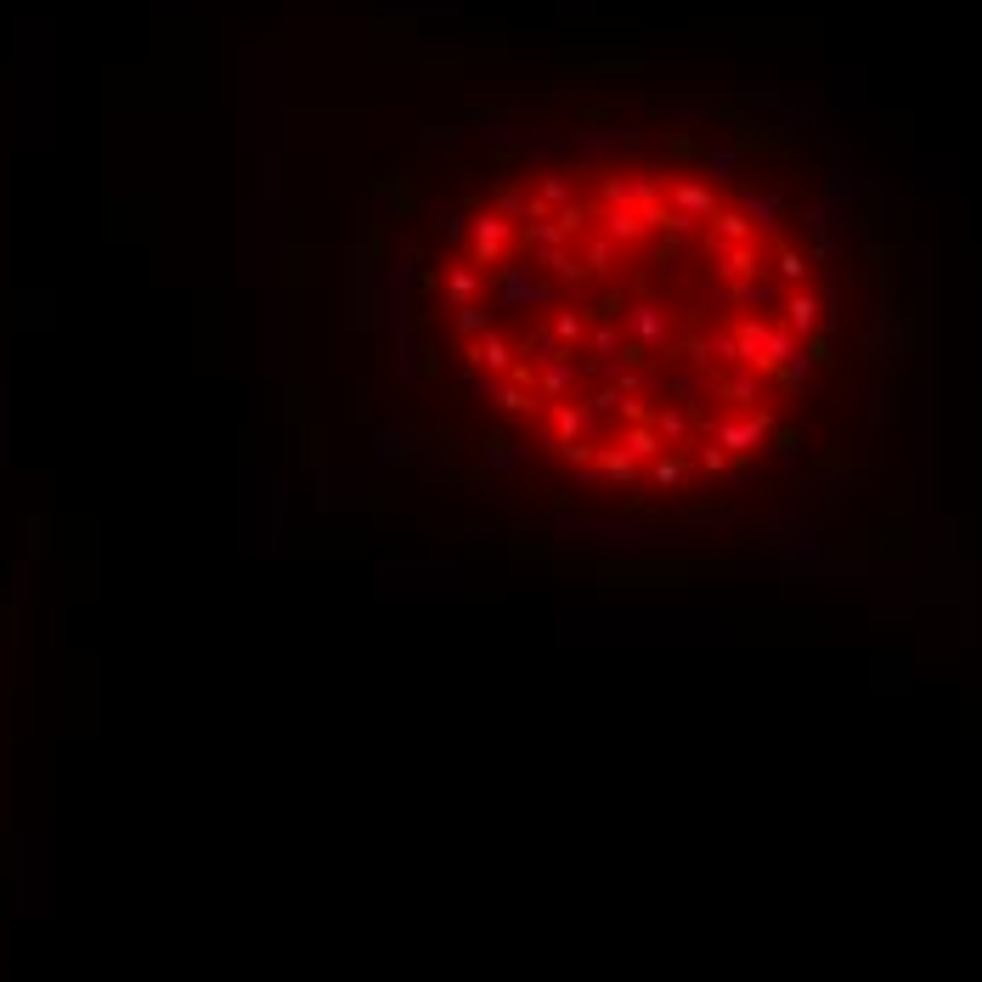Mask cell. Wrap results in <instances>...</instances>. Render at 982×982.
Masks as SVG:
<instances>
[{"label": "cell", "mask_w": 982, "mask_h": 982, "mask_svg": "<svg viewBox=\"0 0 982 982\" xmlns=\"http://www.w3.org/2000/svg\"><path fill=\"white\" fill-rule=\"evenodd\" d=\"M768 435H774V412H745V418H717V424H706V441H717L729 458H745V452L768 446Z\"/></svg>", "instance_id": "obj_2"}, {"label": "cell", "mask_w": 982, "mask_h": 982, "mask_svg": "<svg viewBox=\"0 0 982 982\" xmlns=\"http://www.w3.org/2000/svg\"><path fill=\"white\" fill-rule=\"evenodd\" d=\"M712 390L723 401H762V396H768V373H757V367H740V373H712Z\"/></svg>", "instance_id": "obj_8"}, {"label": "cell", "mask_w": 982, "mask_h": 982, "mask_svg": "<svg viewBox=\"0 0 982 982\" xmlns=\"http://www.w3.org/2000/svg\"><path fill=\"white\" fill-rule=\"evenodd\" d=\"M593 350H599V356H616V350H621L616 328H604V322H599V328H593Z\"/></svg>", "instance_id": "obj_33"}, {"label": "cell", "mask_w": 982, "mask_h": 982, "mask_svg": "<svg viewBox=\"0 0 982 982\" xmlns=\"http://www.w3.org/2000/svg\"><path fill=\"white\" fill-rule=\"evenodd\" d=\"M593 469H599L604 480H616V486H633L638 480V463L627 458V446H593Z\"/></svg>", "instance_id": "obj_12"}, {"label": "cell", "mask_w": 982, "mask_h": 982, "mask_svg": "<svg viewBox=\"0 0 982 982\" xmlns=\"http://www.w3.org/2000/svg\"><path fill=\"white\" fill-rule=\"evenodd\" d=\"M491 396H497V407L508 412V418H520V412H531L537 407V390H525V384H514V379H491Z\"/></svg>", "instance_id": "obj_18"}, {"label": "cell", "mask_w": 982, "mask_h": 982, "mask_svg": "<svg viewBox=\"0 0 982 982\" xmlns=\"http://www.w3.org/2000/svg\"><path fill=\"white\" fill-rule=\"evenodd\" d=\"M441 294H446L452 305H475V300H480V266H446Z\"/></svg>", "instance_id": "obj_15"}, {"label": "cell", "mask_w": 982, "mask_h": 982, "mask_svg": "<svg viewBox=\"0 0 982 982\" xmlns=\"http://www.w3.org/2000/svg\"><path fill=\"white\" fill-rule=\"evenodd\" d=\"M537 198H542L548 209H565V204H576V198H571V181H565V170L542 175V181H537Z\"/></svg>", "instance_id": "obj_23"}, {"label": "cell", "mask_w": 982, "mask_h": 982, "mask_svg": "<svg viewBox=\"0 0 982 982\" xmlns=\"http://www.w3.org/2000/svg\"><path fill=\"white\" fill-rule=\"evenodd\" d=\"M610 260H616V243H610V238H593V243H587L582 271H593V277H610Z\"/></svg>", "instance_id": "obj_25"}, {"label": "cell", "mask_w": 982, "mask_h": 982, "mask_svg": "<svg viewBox=\"0 0 982 982\" xmlns=\"http://www.w3.org/2000/svg\"><path fill=\"white\" fill-rule=\"evenodd\" d=\"M650 424H655V435H661L666 446H695V418L683 407H661V412H650Z\"/></svg>", "instance_id": "obj_14"}, {"label": "cell", "mask_w": 982, "mask_h": 982, "mask_svg": "<svg viewBox=\"0 0 982 982\" xmlns=\"http://www.w3.org/2000/svg\"><path fill=\"white\" fill-rule=\"evenodd\" d=\"M745 215H751L757 226H779V198H768V192H751V198H745Z\"/></svg>", "instance_id": "obj_28"}, {"label": "cell", "mask_w": 982, "mask_h": 982, "mask_svg": "<svg viewBox=\"0 0 982 982\" xmlns=\"http://www.w3.org/2000/svg\"><path fill=\"white\" fill-rule=\"evenodd\" d=\"M525 356H531V367L542 373L548 362H559V356H565V345L554 339V328H531V333H525Z\"/></svg>", "instance_id": "obj_19"}, {"label": "cell", "mask_w": 982, "mask_h": 982, "mask_svg": "<svg viewBox=\"0 0 982 982\" xmlns=\"http://www.w3.org/2000/svg\"><path fill=\"white\" fill-rule=\"evenodd\" d=\"M751 232H757V221L745 209H717L712 221H706V238H717V243H751Z\"/></svg>", "instance_id": "obj_13"}, {"label": "cell", "mask_w": 982, "mask_h": 982, "mask_svg": "<svg viewBox=\"0 0 982 982\" xmlns=\"http://www.w3.org/2000/svg\"><path fill=\"white\" fill-rule=\"evenodd\" d=\"M638 384H644V379H638V367H633V362H621V367H616V390H621V396H638Z\"/></svg>", "instance_id": "obj_32"}, {"label": "cell", "mask_w": 982, "mask_h": 982, "mask_svg": "<svg viewBox=\"0 0 982 982\" xmlns=\"http://www.w3.org/2000/svg\"><path fill=\"white\" fill-rule=\"evenodd\" d=\"M542 294H548V283L525 277L520 266H508V300H542Z\"/></svg>", "instance_id": "obj_26"}, {"label": "cell", "mask_w": 982, "mask_h": 982, "mask_svg": "<svg viewBox=\"0 0 982 982\" xmlns=\"http://www.w3.org/2000/svg\"><path fill=\"white\" fill-rule=\"evenodd\" d=\"M554 226L565 232V238H576V232L587 226V209H582V204H565V209H554Z\"/></svg>", "instance_id": "obj_31"}, {"label": "cell", "mask_w": 982, "mask_h": 982, "mask_svg": "<svg viewBox=\"0 0 982 982\" xmlns=\"http://www.w3.org/2000/svg\"><path fill=\"white\" fill-rule=\"evenodd\" d=\"M627 328H633V345L655 350L666 339V311H661V305H650V300H638L633 311H627Z\"/></svg>", "instance_id": "obj_11"}, {"label": "cell", "mask_w": 982, "mask_h": 982, "mask_svg": "<svg viewBox=\"0 0 982 982\" xmlns=\"http://www.w3.org/2000/svg\"><path fill=\"white\" fill-rule=\"evenodd\" d=\"M774 271L785 277V283H802V277H808V254H802V249H779L774 254Z\"/></svg>", "instance_id": "obj_27"}, {"label": "cell", "mask_w": 982, "mask_h": 982, "mask_svg": "<svg viewBox=\"0 0 982 982\" xmlns=\"http://www.w3.org/2000/svg\"><path fill=\"white\" fill-rule=\"evenodd\" d=\"M666 221H672V209H661V204H644V209H604L599 215V232L616 249H627V243H644L650 232H666Z\"/></svg>", "instance_id": "obj_1"}, {"label": "cell", "mask_w": 982, "mask_h": 982, "mask_svg": "<svg viewBox=\"0 0 982 982\" xmlns=\"http://www.w3.org/2000/svg\"><path fill=\"white\" fill-rule=\"evenodd\" d=\"M576 373L582 367H571V362H548L537 373V401H565V390L576 384Z\"/></svg>", "instance_id": "obj_17"}, {"label": "cell", "mask_w": 982, "mask_h": 982, "mask_svg": "<svg viewBox=\"0 0 982 982\" xmlns=\"http://www.w3.org/2000/svg\"><path fill=\"white\" fill-rule=\"evenodd\" d=\"M650 475H655V486H661V491H672V486H683V480H689V463H683V452H661Z\"/></svg>", "instance_id": "obj_22"}, {"label": "cell", "mask_w": 982, "mask_h": 982, "mask_svg": "<svg viewBox=\"0 0 982 982\" xmlns=\"http://www.w3.org/2000/svg\"><path fill=\"white\" fill-rule=\"evenodd\" d=\"M695 458H700L706 475H723V469H729V452H723L717 441H695Z\"/></svg>", "instance_id": "obj_29"}, {"label": "cell", "mask_w": 982, "mask_h": 982, "mask_svg": "<svg viewBox=\"0 0 982 982\" xmlns=\"http://www.w3.org/2000/svg\"><path fill=\"white\" fill-rule=\"evenodd\" d=\"M706 170H712V181H723V175L734 170V153H712V164H706Z\"/></svg>", "instance_id": "obj_34"}, {"label": "cell", "mask_w": 982, "mask_h": 982, "mask_svg": "<svg viewBox=\"0 0 982 982\" xmlns=\"http://www.w3.org/2000/svg\"><path fill=\"white\" fill-rule=\"evenodd\" d=\"M819 322H824V305H819V294H808V288H796L791 300H785V328H791L796 339H813V333H819Z\"/></svg>", "instance_id": "obj_10"}, {"label": "cell", "mask_w": 982, "mask_h": 982, "mask_svg": "<svg viewBox=\"0 0 982 982\" xmlns=\"http://www.w3.org/2000/svg\"><path fill=\"white\" fill-rule=\"evenodd\" d=\"M706 260H712V277H717V283H729V288L762 277V260H757V249H751V243H717V238H706Z\"/></svg>", "instance_id": "obj_4"}, {"label": "cell", "mask_w": 982, "mask_h": 982, "mask_svg": "<svg viewBox=\"0 0 982 982\" xmlns=\"http://www.w3.org/2000/svg\"><path fill=\"white\" fill-rule=\"evenodd\" d=\"M508 249H514V221L508 215H497V209H486V215H475L469 221V266H503Z\"/></svg>", "instance_id": "obj_3"}, {"label": "cell", "mask_w": 982, "mask_h": 982, "mask_svg": "<svg viewBox=\"0 0 982 982\" xmlns=\"http://www.w3.org/2000/svg\"><path fill=\"white\" fill-rule=\"evenodd\" d=\"M734 300H745V305H774V283H762V277H751V283H740V288H729Z\"/></svg>", "instance_id": "obj_30"}, {"label": "cell", "mask_w": 982, "mask_h": 982, "mask_svg": "<svg viewBox=\"0 0 982 982\" xmlns=\"http://www.w3.org/2000/svg\"><path fill=\"white\" fill-rule=\"evenodd\" d=\"M548 328H554V339H559V345H565V350H571V345H582V339H587V317H582V311H576V305H559V311H554V322H548Z\"/></svg>", "instance_id": "obj_20"}, {"label": "cell", "mask_w": 982, "mask_h": 982, "mask_svg": "<svg viewBox=\"0 0 982 982\" xmlns=\"http://www.w3.org/2000/svg\"><path fill=\"white\" fill-rule=\"evenodd\" d=\"M463 350H469V362H475L480 373H491V379H503L508 367H514V345H508V339H503L497 328L480 333L475 345H463Z\"/></svg>", "instance_id": "obj_7"}, {"label": "cell", "mask_w": 982, "mask_h": 982, "mask_svg": "<svg viewBox=\"0 0 982 982\" xmlns=\"http://www.w3.org/2000/svg\"><path fill=\"white\" fill-rule=\"evenodd\" d=\"M621 446H627V458H633V463H655V458L666 452V441L655 435V424H627Z\"/></svg>", "instance_id": "obj_16"}, {"label": "cell", "mask_w": 982, "mask_h": 982, "mask_svg": "<svg viewBox=\"0 0 982 982\" xmlns=\"http://www.w3.org/2000/svg\"><path fill=\"white\" fill-rule=\"evenodd\" d=\"M587 424H593V412H587V401H548V429H554V446H571L587 435Z\"/></svg>", "instance_id": "obj_6"}, {"label": "cell", "mask_w": 982, "mask_h": 982, "mask_svg": "<svg viewBox=\"0 0 982 982\" xmlns=\"http://www.w3.org/2000/svg\"><path fill=\"white\" fill-rule=\"evenodd\" d=\"M525 249L537 254V260H554V254H565V232H559L554 221H542V226L525 232Z\"/></svg>", "instance_id": "obj_21"}, {"label": "cell", "mask_w": 982, "mask_h": 982, "mask_svg": "<svg viewBox=\"0 0 982 982\" xmlns=\"http://www.w3.org/2000/svg\"><path fill=\"white\" fill-rule=\"evenodd\" d=\"M599 198L604 209H644V204H661V181L655 175H610Z\"/></svg>", "instance_id": "obj_5"}, {"label": "cell", "mask_w": 982, "mask_h": 982, "mask_svg": "<svg viewBox=\"0 0 982 982\" xmlns=\"http://www.w3.org/2000/svg\"><path fill=\"white\" fill-rule=\"evenodd\" d=\"M480 333H491V317L480 311V300L475 305H458V339H463V345H475Z\"/></svg>", "instance_id": "obj_24"}, {"label": "cell", "mask_w": 982, "mask_h": 982, "mask_svg": "<svg viewBox=\"0 0 982 982\" xmlns=\"http://www.w3.org/2000/svg\"><path fill=\"white\" fill-rule=\"evenodd\" d=\"M672 209L689 215V221H712L723 204H717V192L706 187V181H678V187H672Z\"/></svg>", "instance_id": "obj_9"}]
</instances>
